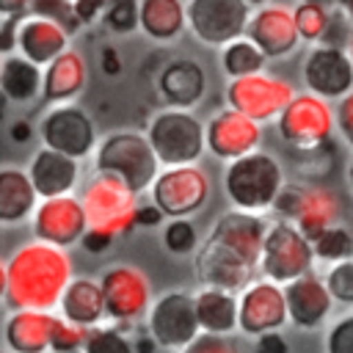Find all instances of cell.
<instances>
[{
    "instance_id": "cell-1",
    "label": "cell",
    "mask_w": 353,
    "mask_h": 353,
    "mask_svg": "<svg viewBox=\"0 0 353 353\" xmlns=\"http://www.w3.org/2000/svg\"><path fill=\"white\" fill-rule=\"evenodd\" d=\"M72 279V256L66 248L44 240L22 243L0 270L3 303L11 312H52L61 303Z\"/></svg>"
},
{
    "instance_id": "cell-2",
    "label": "cell",
    "mask_w": 353,
    "mask_h": 353,
    "mask_svg": "<svg viewBox=\"0 0 353 353\" xmlns=\"http://www.w3.org/2000/svg\"><path fill=\"white\" fill-rule=\"evenodd\" d=\"M160 165L163 163L146 132L135 130H116L105 135L94 152V171L121 179L135 193L152 190L154 179L160 176Z\"/></svg>"
},
{
    "instance_id": "cell-3",
    "label": "cell",
    "mask_w": 353,
    "mask_h": 353,
    "mask_svg": "<svg viewBox=\"0 0 353 353\" xmlns=\"http://www.w3.org/2000/svg\"><path fill=\"white\" fill-rule=\"evenodd\" d=\"M287 185L281 163L268 152H251L226 163L223 171V193L232 207L245 212H265L276 204L281 188Z\"/></svg>"
},
{
    "instance_id": "cell-4",
    "label": "cell",
    "mask_w": 353,
    "mask_h": 353,
    "mask_svg": "<svg viewBox=\"0 0 353 353\" xmlns=\"http://www.w3.org/2000/svg\"><path fill=\"white\" fill-rule=\"evenodd\" d=\"M146 138L163 165H190L207 149V124L193 110L165 108L149 121Z\"/></svg>"
},
{
    "instance_id": "cell-5",
    "label": "cell",
    "mask_w": 353,
    "mask_h": 353,
    "mask_svg": "<svg viewBox=\"0 0 353 353\" xmlns=\"http://www.w3.org/2000/svg\"><path fill=\"white\" fill-rule=\"evenodd\" d=\"M314 259H317L314 243L298 229V223L276 221L268 226L262 259H259V270L265 279L279 281V284H290V281L312 273Z\"/></svg>"
},
{
    "instance_id": "cell-6",
    "label": "cell",
    "mask_w": 353,
    "mask_h": 353,
    "mask_svg": "<svg viewBox=\"0 0 353 353\" xmlns=\"http://www.w3.org/2000/svg\"><path fill=\"white\" fill-rule=\"evenodd\" d=\"M80 199H83L91 229H102V232H110L113 237H124L127 232L138 226L135 221L138 207H141L138 193L116 176L97 174Z\"/></svg>"
},
{
    "instance_id": "cell-7",
    "label": "cell",
    "mask_w": 353,
    "mask_h": 353,
    "mask_svg": "<svg viewBox=\"0 0 353 353\" xmlns=\"http://www.w3.org/2000/svg\"><path fill=\"white\" fill-rule=\"evenodd\" d=\"M276 127L290 149H314L328 143L331 130L336 127V110L328 99L312 91L295 94V99L276 119Z\"/></svg>"
},
{
    "instance_id": "cell-8",
    "label": "cell",
    "mask_w": 353,
    "mask_h": 353,
    "mask_svg": "<svg viewBox=\"0 0 353 353\" xmlns=\"http://www.w3.org/2000/svg\"><path fill=\"white\" fill-rule=\"evenodd\" d=\"M149 336L157 342L163 350L182 353L199 334V317H196V298L188 295L185 290H168L154 298L149 314Z\"/></svg>"
},
{
    "instance_id": "cell-9",
    "label": "cell",
    "mask_w": 353,
    "mask_h": 353,
    "mask_svg": "<svg viewBox=\"0 0 353 353\" xmlns=\"http://www.w3.org/2000/svg\"><path fill=\"white\" fill-rule=\"evenodd\" d=\"M210 174L199 165H165L152 185V201L165 212V218H188L199 212L210 199Z\"/></svg>"
},
{
    "instance_id": "cell-10",
    "label": "cell",
    "mask_w": 353,
    "mask_h": 353,
    "mask_svg": "<svg viewBox=\"0 0 353 353\" xmlns=\"http://www.w3.org/2000/svg\"><path fill=\"white\" fill-rule=\"evenodd\" d=\"M251 14L248 0H188V28L210 47H226L245 36Z\"/></svg>"
},
{
    "instance_id": "cell-11",
    "label": "cell",
    "mask_w": 353,
    "mask_h": 353,
    "mask_svg": "<svg viewBox=\"0 0 353 353\" xmlns=\"http://www.w3.org/2000/svg\"><path fill=\"white\" fill-rule=\"evenodd\" d=\"M295 99V88L290 80H281L276 74L259 72L248 77H234L226 85V105L251 116L254 121H270L279 119L281 110Z\"/></svg>"
},
{
    "instance_id": "cell-12",
    "label": "cell",
    "mask_w": 353,
    "mask_h": 353,
    "mask_svg": "<svg viewBox=\"0 0 353 353\" xmlns=\"http://www.w3.org/2000/svg\"><path fill=\"white\" fill-rule=\"evenodd\" d=\"M39 135H41L44 146L58 149V152L77 157V160L88 157L99 146L91 116L72 102L52 105L39 121Z\"/></svg>"
},
{
    "instance_id": "cell-13",
    "label": "cell",
    "mask_w": 353,
    "mask_h": 353,
    "mask_svg": "<svg viewBox=\"0 0 353 353\" xmlns=\"http://www.w3.org/2000/svg\"><path fill=\"white\" fill-rule=\"evenodd\" d=\"M102 292L108 317L116 323H135L152 309V284L135 265H113L102 273Z\"/></svg>"
},
{
    "instance_id": "cell-14",
    "label": "cell",
    "mask_w": 353,
    "mask_h": 353,
    "mask_svg": "<svg viewBox=\"0 0 353 353\" xmlns=\"http://www.w3.org/2000/svg\"><path fill=\"white\" fill-rule=\"evenodd\" d=\"M88 232V215L83 207V199L69 196H55V199H41L36 212H33V234L36 240L69 248L83 240Z\"/></svg>"
},
{
    "instance_id": "cell-15",
    "label": "cell",
    "mask_w": 353,
    "mask_h": 353,
    "mask_svg": "<svg viewBox=\"0 0 353 353\" xmlns=\"http://www.w3.org/2000/svg\"><path fill=\"white\" fill-rule=\"evenodd\" d=\"M303 83L323 99H342L353 91V58L345 47L314 44L303 58Z\"/></svg>"
},
{
    "instance_id": "cell-16",
    "label": "cell",
    "mask_w": 353,
    "mask_h": 353,
    "mask_svg": "<svg viewBox=\"0 0 353 353\" xmlns=\"http://www.w3.org/2000/svg\"><path fill=\"white\" fill-rule=\"evenodd\" d=\"M290 320L284 284L262 279L251 281L240 292V331L248 336H262L268 331H281Z\"/></svg>"
},
{
    "instance_id": "cell-17",
    "label": "cell",
    "mask_w": 353,
    "mask_h": 353,
    "mask_svg": "<svg viewBox=\"0 0 353 353\" xmlns=\"http://www.w3.org/2000/svg\"><path fill=\"white\" fill-rule=\"evenodd\" d=\"M262 141V127L251 116L223 108L207 121V152L218 160H237L259 149Z\"/></svg>"
},
{
    "instance_id": "cell-18",
    "label": "cell",
    "mask_w": 353,
    "mask_h": 353,
    "mask_svg": "<svg viewBox=\"0 0 353 353\" xmlns=\"http://www.w3.org/2000/svg\"><path fill=\"white\" fill-rule=\"evenodd\" d=\"M245 36L268 55V58H284L295 52V47L303 41L295 25V14L287 6L265 3L251 14V22L245 28Z\"/></svg>"
},
{
    "instance_id": "cell-19",
    "label": "cell",
    "mask_w": 353,
    "mask_h": 353,
    "mask_svg": "<svg viewBox=\"0 0 353 353\" xmlns=\"http://www.w3.org/2000/svg\"><path fill=\"white\" fill-rule=\"evenodd\" d=\"M193 268H196V279L204 287H221L232 292H243L251 284V273L256 270L240 254L210 237H204V243L199 245Z\"/></svg>"
},
{
    "instance_id": "cell-20",
    "label": "cell",
    "mask_w": 353,
    "mask_h": 353,
    "mask_svg": "<svg viewBox=\"0 0 353 353\" xmlns=\"http://www.w3.org/2000/svg\"><path fill=\"white\" fill-rule=\"evenodd\" d=\"M265 218L259 212H245V210H229L223 215H218V221L210 229V240H218L221 245L232 248L234 254H240L248 265L259 268L262 259V245H265V234H268Z\"/></svg>"
},
{
    "instance_id": "cell-21",
    "label": "cell",
    "mask_w": 353,
    "mask_h": 353,
    "mask_svg": "<svg viewBox=\"0 0 353 353\" xmlns=\"http://www.w3.org/2000/svg\"><path fill=\"white\" fill-rule=\"evenodd\" d=\"M61 314L41 309H19L8 312L3 325V342L8 353H50L52 334Z\"/></svg>"
},
{
    "instance_id": "cell-22",
    "label": "cell",
    "mask_w": 353,
    "mask_h": 353,
    "mask_svg": "<svg viewBox=\"0 0 353 353\" xmlns=\"http://www.w3.org/2000/svg\"><path fill=\"white\" fill-rule=\"evenodd\" d=\"M284 295H287L290 323L298 328H306V331L323 325L334 306L325 279H320L314 273H306V276L284 284Z\"/></svg>"
},
{
    "instance_id": "cell-23",
    "label": "cell",
    "mask_w": 353,
    "mask_h": 353,
    "mask_svg": "<svg viewBox=\"0 0 353 353\" xmlns=\"http://www.w3.org/2000/svg\"><path fill=\"white\" fill-rule=\"evenodd\" d=\"M157 91L168 102V108H185L193 110L204 91H207V74L204 66L193 58H174L168 61L157 74Z\"/></svg>"
},
{
    "instance_id": "cell-24",
    "label": "cell",
    "mask_w": 353,
    "mask_h": 353,
    "mask_svg": "<svg viewBox=\"0 0 353 353\" xmlns=\"http://www.w3.org/2000/svg\"><path fill=\"white\" fill-rule=\"evenodd\" d=\"M28 174L41 199H55V196H69L74 190L80 165H77V157H69L41 143V149H36L30 157Z\"/></svg>"
},
{
    "instance_id": "cell-25",
    "label": "cell",
    "mask_w": 353,
    "mask_h": 353,
    "mask_svg": "<svg viewBox=\"0 0 353 353\" xmlns=\"http://www.w3.org/2000/svg\"><path fill=\"white\" fill-rule=\"evenodd\" d=\"M66 50H69V30L63 25H58L55 19L39 17V14L22 17L19 36H17L19 55H25L28 61L39 66H47Z\"/></svg>"
},
{
    "instance_id": "cell-26",
    "label": "cell",
    "mask_w": 353,
    "mask_h": 353,
    "mask_svg": "<svg viewBox=\"0 0 353 353\" xmlns=\"http://www.w3.org/2000/svg\"><path fill=\"white\" fill-rule=\"evenodd\" d=\"M196 317L201 334L229 336L240 328V295L221 287H204L196 295Z\"/></svg>"
},
{
    "instance_id": "cell-27",
    "label": "cell",
    "mask_w": 353,
    "mask_h": 353,
    "mask_svg": "<svg viewBox=\"0 0 353 353\" xmlns=\"http://www.w3.org/2000/svg\"><path fill=\"white\" fill-rule=\"evenodd\" d=\"M85 83H88L85 58L72 47L44 66V99L52 105L72 102L85 88Z\"/></svg>"
},
{
    "instance_id": "cell-28",
    "label": "cell",
    "mask_w": 353,
    "mask_h": 353,
    "mask_svg": "<svg viewBox=\"0 0 353 353\" xmlns=\"http://www.w3.org/2000/svg\"><path fill=\"white\" fill-rule=\"evenodd\" d=\"M39 190L28 171L6 165L0 168V223L14 226L36 212L39 207Z\"/></svg>"
},
{
    "instance_id": "cell-29",
    "label": "cell",
    "mask_w": 353,
    "mask_h": 353,
    "mask_svg": "<svg viewBox=\"0 0 353 353\" xmlns=\"http://www.w3.org/2000/svg\"><path fill=\"white\" fill-rule=\"evenodd\" d=\"M61 317L83 325V328H94L108 317L105 309V292H102V281L94 279H72V284L66 287L61 303Z\"/></svg>"
},
{
    "instance_id": "cell-30",
    "label": "cell",
    "mask_w": 353,
    "mask_h": 353,
    "mask_svg": "<svg viewBox=\"0 0 353 353\" xmlns=\"http://www.w3.org/2000/svg\"><path fill=\"white\" fill-rule=\"evenodd\" d=\"M342 218V201L334 190L328 188H309L303 190V199H301V210L295 215L292 223H298V229L314 243L325 229L336 226Z\"/></svg>"
},
{
    "instance_id": "cell-31",
    "label": "cell",
    "mask_w": 353,
    "mask_h": 353,
    "mask_svg": "<svg viewBox=\"0 0 353 353\" xmlns=\"http://www.w3.org/2000/svg\"><path fill=\"white\" fill-rule=\"evenodd\" d=\"M0 91L8 102H30L44 94V69L19 52L0 61Z\"/></svg>"
},
{
    "instance_id": "cell-32",
    "label": "cell",
    "mask_w": 353,
    "mask_h": 353,
    "mask_svg": "<svg viewBox=\"0 0 353 353\" xmlns=\"http://www.w3.org/2000/svg\"><path fill=\"white\" fill-rule=\"evenodd\" d=\"M188 28V3L141 0V33L152 41H174Z\"/></svg>"
},
{
    "instance_id": "cell-33",
    "label": "cell",
    "mask_w": 353,
    "mask_h": 353,
    "mask_svg": "<svg viewBox=\"0 0 353 353\" xmlns=\"http://www.w3.org/2000/svg\"><path fill=\"white\" fill-rule=\"evenodd\" d=\"M270 58L248 39V36H240L234 39L232 44L221 47V69L226 72L229 80L234 77H248V74H259L265 72V63Z\"/></svg>"
},
{
    "instance_id": "cell-34",
    "label": "cell",
    "mask_w": 353,
    "mask_h": 353,
    "mask_svg": "<svg viewBox=\"0 0 353 353\" xmlns=\"http://www.w3.org/2000/svg\"><path fill=\"white\" fill-rule=\"evenodd\" d=\"M295 14V25H298V33L303 41L309 44H323L328 28H331V17H334V8H325V6H314V3H298L292 8Z\"/></svg>"
},
{
    "instance_id": "cell-35",
    "label": "cell",
    "mask_w": 353,
    "mask_h": 353,
    "mask_svg": "<svg viewBox=\"0 0 353 353\" xmlns=\"http://www.w3.org/2000/svg\"><path fill=\"white\" fill-rule=\"evenodd\" d=\"M314 254H317V259L331 262V265L345 262V259H353V234L345 226L336 223V226L325 229L314 240Z\"/></svg>"
},
{
    "instance_id": "cell-36",
    "label": "cell",
    "mask_w": 353,
    "mask_h": 353,
    "mask_svg": "<svg viewBox=\"0 0 353 353\" xmlns=\"http://www.w3.org/2000/svg\"><path fill=\"white\" fill-rule=\"evenodd\" d=\"M99 22L113 33L141 30V0H105Z\"/></svg>"
},
{
    "instance_id": "cell-37",
    "label": "cell",
    "mask_w": 353,
    "mask_h": 353,
    "mask_svg": "<svg viewBox=\"0 0 353 353\" xmlns=\"http://www.w3.org/2000/svg\"><path fill=\"white\" fill-rule=\"evenodd\" d=\"M83 353H135V342L119 325H94L88 328Z\"/></svg>"
},
{
    "instance_id": "cell-38",
    "label": "cell",
    "mask_w": 353,
    "mask_h": 353,
    "mask_svg": "<svg viewBox=\"0 0 353 353\" xmlns=\"http://www.w3.org/2000/svg\"><path fill=\"white\" fill-rule=\"evenodd\" d=\"M163 245H165L168 254H176V256H185V254L199 251L196 226L188 218H171L163 226Z\"/></svg>"
},
{
    "instance_id": "cell-39",
    "label": "cell",
    "mask_w": 353,
    "mask_h": 353,
    "mask_svg": "<svg viewBox=\"0 0 353 353\" xmlns=\"http://www.w3.org/2000/svg\"><path fill=\"white\" fill-rule=\"evenodd\" d=\"M325 284H328L331 298L336 303L353 306V259H345V262L331 265L328 273H325Z\"/></svg>"
},
{
    "instance_id": "cell-40",
    "label": "cell",
    "mask_w": 353,
    "mask_h": 353,
    "mask_svg": "<svg viewBox=\"0 0 353 353\" xmlns=\"http://www.w3.org/2000/svg\"><path fill=\"white\" fill-rule=\"evenodd\" d=\"M33 14L55 19L58 25H63L69 30V36L77 33V28L83 25L74 14V0H33Z\"/></svg>"
},
{
    "instance_id": "cell-41",
    "label": "cell",
    "mask_w": 353,
    "mask_h": 353,
    "mask_svg": "<svg viewBox=\"0 0 353 353\" xmlns=\"http://www.w3.org/2000/svg\"><path fill=\"white\" fill-rule=\"evenodd\" d=\"M85 336H88V328L74 325V323L58 317V325H55V334H52V347H50V353H83V347H85Z\"/></svg>"
},
{
    "instance_id": "cell-42",
    "label": "cell",
    "mask_w": 353,
    "mask_h": 353,
    "mask_svg": "<svg viewBox=\"0 0 353 353\" xmlns=\"http://www.w3.org/2000/svg\"><path fill=\"white\" fill-rule=\"evenodd\" d=\"M325 353H353V312L339 317L325 334Z\"/></svg>"
},
{
    "instance_id": "cell-43",
    "label": "cell",
    "mask_w": 353,
    "mask_h": 353,
    "mask_svg": "<svg viewBox=\"0 0 353 353\" xmlns=\"http://www.w3.org/2000/svg\"><path fill=\"white\" fill-rule=\"evenodd\" d=\"M303 190H306V185H298V182H287L284 188H281V193H279V199H276V204H273V210L284 218V221H295V215H298V210H301V199H303Z\"/></svg>"
},
{
    "instance_id": "cell-44",
    "label": "cell",
    "mask_w": 353,
    "mask_h": 353,
    "mask_svg": "<svg viewBox=\"0 0 353 353\" xmlns=\"http://www.w3.org/2000/svg\"><path fill=\"white\" fill-rule=\"evenodd\" d=\"M182 353H234V347L229 345L226 336H218V334H199Z\"/></svg>"
},
{
    "instance_id": "cell-45",
    "label": "cell",
    "mask_w": 353,
    "mask_h": 353,
    "mask_svg": "<svg viewBox=\"0 0 353 353\" xmlns=\"http://www.w3.org/2000/svg\"><path fill=\"white\" fill-rule=\"evenodd\" d=\"M336 130L345 138L347 146H353V91L345 94L342 99H336Z\"/></svg>"
},
{
    "instance_id": "cell-46",
    "label": "cell",
    "mask_w": 353,
    "mask_h": 353,
    "mask_svg": "<svg viewBox=\"0 0 353 353\" xmlns=\"http://www.w3.org/2000/svg\"><path fill=\"white\" fill-rule=\"evenodd\" d=\"M19 25H22V17H3V25H0V52L3 55H11L17 50Z\"/></svg>"
},
{
    "instance_id": "cell-47",
    "label": "cell",
    "mask_w": 353,
    "mask_h": 353,
    "mask_svg": "<svg viewBox=\"0 0 353 353\" xmlns=\"http://www.w3.org/2000/svg\"><path fill=\"white\" fill-rule=\"evenodd\" d=\"M113 234L110 232H102V229H91L88 226V232L83 234V240H80V245L88 251V254H105L110 245H113Z\"/></svg>"
},
{
    "instance_id": "cell-48",
    "label": "cell",
    "mask_w": 353,
    "mask_h": 353,
    "mask_svg": "<svg viewBox=\"0 0 353 353\" xmlns=\"http://www.w3.org/2000/svg\"><path fill=\"white\" fill-rule=\"evenodd\" d=\"M254 353H290V342L279 331H268V334L256 336Z\"/></svg>"
},
{
    "instance_id": "cell-49",
    "label": "cell",
    "mask_w": 353,
    "mask_h": 353,
    "mask_svg": "<svg viewBox=\"0 0 353 353\" xmlns=\"http://www.w3.org/2000/svg\"><path fill=\"white\" fill-rule=\"evenodd\" d=\"M102 11H105V0H74V14L83 25L102 19Z\"/></svg>"
},
{
    "instance_id": "cell-50",
    "label": "cell",
    "mask_w": 353,
    "mask_h": 353,
    "mask_svg": "<svg viewBox=\"0 0 353 353\" xmlns=\"http://www.w3.org/2000/svg\"><path fill=\"white\" fill-rule=\"evenodd\" d=\"M138 226H143V229H152V226H160L163 221H165V212L152 201V204H141L138 207Z\"/></svg>"
},
{
    "instance_id": "cell-51",
    "label": "cell",
    "mask_w": 353,
    "mask_h": 353,
    "mask_svg": "<svg viewBox=\"0 0 353 353\" xmlns=\"http://www.w3.org/2000/svg\"><path fill=\"white\" fill-rule=\"evenodd\" d=\"M99 66H102V72L110 74V77L121 74V55H119V50H116V47H102V52H99Z\"/></svg>"
},
{
    "instance_id": "cell-52",
    "label": "cell",
    "mask_w": 353,
    "mask_h": 353,
    "mask_svg": "<svg viewBox=\"0 0 353 353\" xmlns=\"http://www.w3.org/2000/svg\"><path fill=\"white\" fill-rule=\"evenodd\" d=\"M28 11H33V0H0L3 17H28Z\"/></svg>"
},
{
    "instance_id": "cell-53",
    "label": "cell",
    "mask_w": 353,
    "mask_h": 353,
    "mask_svg": "<svg viewBox=\"0 0 353 353\" xmlns=\"http://www.w3.org/2000/svg\"><path fill=\"white\" fill-rule=\"evenodd\" d=\"M8 135H11L14 143H28V141L33 138V127H30V121H22V119H19V121L11 124Z\"/></svg>"
},
{
    "instance_id": "cell-54",
    "label": "cell",
    "mask_w": 353,
    "mask_h": 353,
    "mask_svg": "<svg viewBox=\"0 0 353 353\" xmlns=\"http://www.w3.org/2000/svg\"><path fill=\"white\" fill-rule=\"evenodd\" d=\"M336 8H339V11L353 22V0H336Z\"/></svg>"
},
{
    "instance_id": "cell-55",
    "label": "cell",
    "mask_w": 353,
    "mask_h": 353,
    "mask_svg": "<svg viewBox=\"0 0 353 353\" xmlns=\"http://www.w3.org/2000/svg\"><path fill=\"white\" fill-rule=\"evenodd\" d=\"M301 3H314V6H325V8H334L336 0H301Z\"/></svg>"
},
{
    "instance_id": "cell-56",
    "label": "cell",
    "mask_w": 353,
    "mask_h": 353,
    "mask_svg": "<svg viewBox=\"0 0 353 353\" xmlns=\"http://www.w3.org/2000/svg\"><path fill=\"white\" fill-rule=\"evenodd\" d=\"M347 52H350V58H353V33H350V41H347Z\"/></svg>"
},
{
    "instance_id": "cell-57",
    "label": "cell",
    "mask_w": 353,
    "mask_h": 353,
    "mask_svg": "<svg viewBox=\"0 0 353 353\" xmlns=\"http://www.w3.org/2000/svg\"><path fill=\"white\" fill-rule=\"evenodd\" d=\"M347 179H350V188H353V163H350V171H347Z\"/></svg>"
},
{
    "instance_id": "cell-58",
    "label": "cell",
    "mask_w": 353,
    "mask_h": 353,
    "mask_svg": "<svg viewBox=\"0 0 353 353\" xmlns=\"http://www.w3.org/2000/svg\"><path fill=\"white\" fill-rule=\"evenodd\" d=\"M248 3H265V0H248Z\"/></svg>"
}]
</instances>
